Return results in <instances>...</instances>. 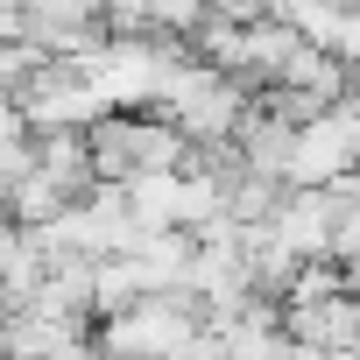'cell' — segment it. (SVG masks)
<instances>
[{
  "label": "cell",
  "instance_id": "1",
  "mask_svg": "<svg viewBox=\"0 0 360 360\" xmlns=\"http://www.w3.org/2000/svg\"><path fill=\"white\" fill-rule=\"evenodd\" d=\"M191 339H198L191 297H141L134 311L99 325V360H184Z\"/></svg>",
  "mask_w": 360,
  "mask_h": 360
},
{
  "label": "cell",
  "instance_id": "2",
  "mask_svg": "<svg viewBox=\"0 0 360 360\" xmlns=\"http://www.w3.org/2000/svg\"><path fill=\"white\" fill-rule=\"evenodd\" d=\"M332 191H283V205L269 212V240L304 269V262H332Z\"/></svg>",
  "mask_w": 360,
  "mask_h": 360
},
{
  "label": "cell",
  "instance_id": "3",
  "mask_svg": "<svg viewBox=\"0 0 360 360\" xmlns=\"http://www.w3.org/2000/svg\"><path fill=\"white\" fill-rule=\"evenodd\" d=\"M283 332L297 346H325V353H360V304L353 297H325V304H290Z\"/></svg>",
  "mask_w": 360,
  "mask_h": 360
},
{
  "label": "cell",
  "instance_id": "4",
  "mask_svg": "<svg viewBox=\"0 0 360 360\" xmlns=\"http://www.w3.org/2000/svg\"><path fill=\"white\" fill-rule=\"evenodd\" d=\"M325 297H346V269L339 262H304L290 276V290H283V311L290 304H325Z\"/></svg>",
  "mask_w": 360,
  "mask_h": 360
}]
</instances>
